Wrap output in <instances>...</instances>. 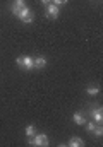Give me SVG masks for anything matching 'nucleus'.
Here are the masks:
<instances>
[{"label":"nucleus","instance_id":"obj_1","mask_svg":"<svg viewBox=\"0 0 103 147\" xmlns=\"http://www.w3.org/2000/svg\"><path fill=\"white\" fill-rule=\"evenodd\" d=\"M29 146H36V147H46L48 146V137L45 134H34L33 137L28 142Z\"/></svg>","mask_w":103,"mask_h":147},{"label":"nucleus","instance_id":"obj_2","mask_svg":"<svg viewBox=\"0 0 103 147\" xmlns=\"http://www.w3.org/2000/svg\"><path fill=\"white\" fill-rule=\"evenodd\" d=\"M16 65L21 67L23 70H31V69H34V63H33V58L31 57H19L16 60Z\"/></svg>","mask_w":103,"mask_h":147},{"label":"nucleus","instance_id":"obj_3","mask_svg":"<svg viewBox=\"0 0 103 147\" xmlns=\"http://www.w3.org/2000/svg\"><path fill=\"white\" fill-rule=\"evenodd\" d=\"M17 17H19L23 22H33V21H34V14L28 9V7H26V5L17 12Z\"/></svg>","mask_w":103,"mask_h":147},{"label":"nucleus","instance_id":"obj_4","mask_svg":"<svg viewBox=\"0 0 103 147\" xmlns=\"http://www.w3.org/2000/svg\"><path fill=\"white\" fill-rule=\"evenodd\" d=\"M59 14H60V9L57 5H53V3H48L46 5V17L48 19H57Z\"/></svg>","mask_w":103,"mask_h":147},{"label":"nucleus","instance_id":"obj_5","mask_svg":"<svg viewBox=\"0 0 103 147\" xmlns=\"http://www.w3.org/2000/svg\"><path fill=\"white\" fill-rule=\"evenodd\" d=\"M91 116H93V120H95L96 123H102V121H103V110H102V106H93V110H91Z\"/></svg>","mask_w":103,"mask_h":147},{"label":"nucleus","instance_id":"obj_6","mask_svg":"<svg viewBox=\"0 0 103 147\" xmlns=\"http://www.w3.org/2000/svg\"><path fill=\"white\" fill-rule=\"evenodd\" d=\"M24 5H26V0H14V2H12V5H10L12 14H14V16H17V12H19Z\"/></svg>","mask_w":103,"mask_h":147},{"label":"nucleus","instance_id":"obj_7","mask_svg":"<svg viewBox=\"0 0 103 147\" xmlns=\"http://www.w3.org/2000/svg\"><path fill=\"white\" fill-rule=\"evenodd\" d=\"M72 120H74V123H76V125H84V123H86V118L83 116V113H81V111L74 113V115H72Z\"/></svg>","mask_w":103,"mask_h":147},{"label":"nucleus","instance_id":"obj_8","mask_svg":"<svg viewBox=\"0 0 103 147\" xmlns=\"http://www.w3.org/2000/svg\"><path fill=\"white\" fill-rule=\"evenodd\" d=\"M33 63H34V69H43V67L46 65V58L36 57V58H33Z\"/></svg>","mask_w":103,"mask_h":147},{"label":"nucleus","instance_id":"obj_9","mask_svg":"<svg viewBox=\"0 0 103 147\" xmlns=\"http://www.w3.org/2000/svg\"><path fill=\"white\" fill-rule=\"evenodd\" d=\"M69 146H70V147H83V146H84V142H83V139H81V137H70Z\"/></svg>","mask_w":103,"mask_h":147},{"label":"nucleus","instance_id":"obj_10","mask_svg":"<svg viewBox=\"0 0 103 147\" xmlns=\"http://www.w3.org/2000/svg\"><path fill=\"white\" fill-rule=\"evenodd\" d=\"M86 94H89V96H96V94H100V87H93V86H89V87H86Z\"/></svg>","mask_w":103,"mask_h":147},{"label":"nucleus","instance_id":"obj_11","mask_svg":"<svg viewBox=\"0 0 103 147\" xmlns=\"http://www.w3.org/2000/svg\"><path fill=\"white\" fill-rule=\"evenodd\" d=\"M34 134H36L34 125H28V127H26V135H28V137H33Z\"/></svg>","mask_w":103,"mask_h":147},{"label":"nucleus","instance_id":"obj_12","mask_svg":"<svg viewBox=\"0 0 103 147\" xmlns=\"http://www.w3.org/2000/svg\"><path fill=\"white\" fill-rule=\"evenodd\" d=\"M93 134H95V135H96V137H98V139H100V137H102V135H103V128H102V123H100V125H96V127H95V130H93Z\"/></svg>","mask_w":103,"mask_h":147},{"label":"nucleus","instance_id":"obj_13","mask_svg":"<svg viewBox=\"0 0 103 147\" xmlns=\"http://www.w3.org/2000/svg\"><path fill=\"white\" fill-rule=\"evenodd\" d=\"M69 0H52V3L53 5H57V7H60V5H65Z\"/></svg>","mask_w":103,"mask_h":147},{"label":"nucleus","instance_id":"obj_14","mask_svg":"<svg viewBox=\"0 0 103 147\" xmlns=\"http://www.w3.org/2000/svg\"><path fill=\"white\" fill-rule=\"evenodd\" d=\"M95 127H96V121H93V123H88V125H86L88 132H93V130H95Z\"/></svg>","mask_w":103,"mask_h":147},{"label":"nucleus","instance_id":"obj_15","mask_svg":"<svg viewBox=\"0 0 103 147\" xmlns=\"http://www.w3.org/2000/svg\"><path fill=\"white\" fill-rule=\"evenodd\" d=\"M41 3L43 5H48V3H52V0H41Z\"/></svg>","mask_w":103,"mask_h":147}]
</instances>
